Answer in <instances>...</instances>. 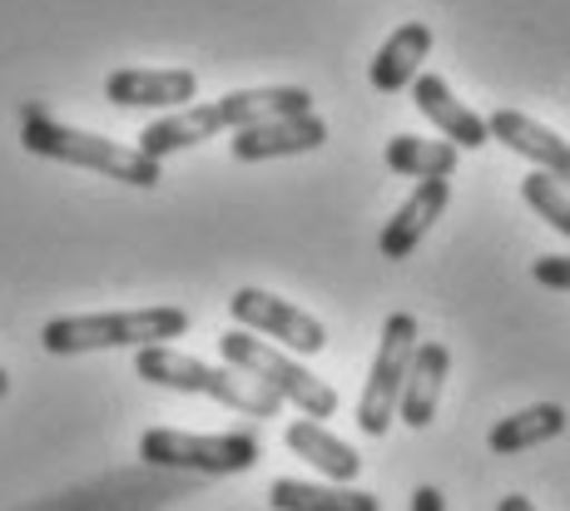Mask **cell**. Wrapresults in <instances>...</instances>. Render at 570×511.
Returning <instances> with one entry per match:
<instances>
[{"label":"cell","instance_id":"obj_20","mask_svg":"<svg viewBox=\"0 0 570 511\" xmlns=\"http://www.w3.org/2000/svg\"><path fill=\"white\" fill-rule=\"evenodd\" d=\"M521 199L531 204V209L541 214V219L551 224L556 234H566V238H570V194L551 179V174H541V169L525 174V179H521Z\"/></svg>","mask_w":570,"mask_h":511},{"label":"cell","instance_id":"obj_23","mask_svg":"<svg viewBox=\"0 0 570 511\" xmlns=\"http://www.w3.org/2000/svg\"><path fill=\"white\" fill-rule=\"evenodd\" d=\"M497 511H535V507H531V497H501Z\"/></svg>","mask_w":570,"mask_h":511},{"label":"cell","instance_id":"obj_9","mask_svg":"<svg viewBox=\"0 0 570 511\" xmlns=\"http://www.w3.org/2000/svg\"><path fill=\"white\" fill-rule=\"evenodd\" d=\"M327 145V125L308 115H278V119H258V125L234 129V159L238 165H263V159H288V155H313Z\"/></svg>","mask_w":570,"mask_h":511},{"label":"cell","instance_id":"obj_5","mask_svg":"<svg viewBox=\"0 0 570 511\" xmlns=\"http://www.w3.org/2000/svg\"><path fill=\"white\" fill-rule=\"evenodd\" d=\"M218 353H224V363L234 367V373L263 383L278 402H293L303 417L317 422V417H333L337 412V393L323 383V377L308 373L303 363H293V357L278 353V347H268L263 338H254L248 328L224 333V338H218Z\"/></svg>","mask_w":570,"mask_h":511},{"label":"cell","instance_id":"obj_11","mask_svg":"<svg viewBox=\"0 0 570 511\" xmlns=\"http://www.w3.org/2000/svg\"><path fill=\"white\" fill-rule=\"evenodd\" d=\"M487 129H491V139H501L507 149L525 155L541 174H551L556 184L570 189V139H561L546 125H535V119L521 115V110H497L487 119Z\"/></svg>","mask_w":570,"mask_h":511},{"label":"cell","instance_id":"obj_14","mask_svg":"<svg viewBox=\"0 0 570 511\" xmlns=\"http://www.w3.org/2000/svg\"><path fill=\"white\" fill-rule=\"evenodd\" d=\"M446 373H452V347L446 343H416L412 367H407V377H402V397H397V417L407 422V428L422 432L426 422L436 417Z\"/></svg>","mask_w":570,"mask_h":511},{"label":"cell","instance_id":"obj_16","mask_svg":"<svg viewBox=\"0 0 570 511\" xmlns=\"http://www.w3.org/2000/svg\"><path fill=\"white\" fill-rule=\"evenodd\" d=\"M566 432V407L561 402H535V407H521L511 417H501L497 428L487 432V448L497 456H517V452H531L541 442L561 438Z\"/></svg>","mask_w":570,"mask_h":511},{"label":"cell","instance_id":"obj_3","mask_svg":"<svg viewBox=\"0 0 570 511\" xmlns=\"http://www.w3.org/2000/svg\"><path fill=\"white\" fill-rule=\"evenodd\" d=\"M135 373L155 387H174V393H199V397H214L224 407L244 412V417H278L283 402L268 393L254 377L234 373V367H208L199 357L179 353L169 343H155V347H139L135 353Z\"/></svg>","mask_w":570,"mask_h":511},{"label":"cell","instance_id":"obj_12","mask_svg":"<svg viewBox=\"0 0 570 511\" xmlns=\"http://www.w3.org/2000/svg\"><path fill=\"white\" fill-rule=\"evenodd\" d=\"M412 105H416V110H422L426 119H432L436 129H442L446 145H456V149H481V145H491L487 119H481L476 110H466V105L456 100L452 85H446L442 75H416V80H412Z\"/></svg>","mask_w":570,"mask_h":511},{"label":"cell","instance_id":"obj_21","mask_svg":"<svg viewBox=\"0 0 570 511\" xmlns=\"http://www.w3.org/2000/svg\"><path fill=\"white\" fill-rule=\"evenodd\" d=\"M531 278L541 288H556V293H570V258L566 254H541L531 264Z\"/></svg>","mask_w":570,"mask_h":511},{"label":"cell","instance_id":"obj_18","mask_svg":"<svg viewBox=\"0 0 570 511\" xmlns=\"http://www.w3.org/2000/svg\"><path fill=\"white\" fill-rule=\"evenodd\" d=\"M268 507L273 511H382V502L372 492H357V487H323V482H293V476H278L268 487Z\"/></svg>","mask_w":570,"mask_h":511},{"label":"cell","instance_id":"obj_6","mask_svg":"<svg viewBox=\"0 0 570 511\" xmlns=\"http://www.w3.org/2000/svg\"><path fill=\"white\" fill-rule=\"evenodd\" d=\"M139 456L149 466H184V472L234 476L258 466L263 442L254 432H179V428H149L139 438Z\"/></svg>","mask_w":570,"mask_h":511},{"label":"cell","instance_id":"obj_10","mask_svg":"<svg viewBox=\"0 0 570 511\" xmlns=\"http://www.w3.org/2000/svg\"><path fill=\"white\" fill-rule=\"evenodd\" d=\"M199 95L194 70H115L105 80V100L119 110H184Z\"/></svg>","mask_w":570,"mask_h":511},{"label":"cell","instance_id":"obj_8","mask_svg":"<svg viewBox=\"0 0 570 511\" xmlns=\"http://www.w3.org/2000/svg\"><path fill=\"white\" fill-rule=\"evenodd\" d=\"M228 313H234L238 328L263 333V338H278L288 353L313 357L327 347V328L313 318V313L293 308L288 298H273V293H263V288H238L234 298H228Z\"/></svg>","mask_w":570,"mask_h":511},{"label":"cell","instance_id":"obj_17","mask_svg":"<svg viewBox=\"0 0 570 511\" xmlns=\"http://www.w3.org/2000/svg\"><path fill=\"white\" fill-rule=\"evenodd\" d=\"M283 442H288L303 462H313L327 482H353V476L363 472V456L347 448L343 438H333V432H327L323 422H313V417L288 422V438H283Z\"/></svg>","mask_w":570,"mask_h":511},{"label":"cell","instance_id":"obj_24","mask_svg":"<svg viewBox=\"0 0 570 511\" xmlns=\"http://www.w3.org/2000/svg\"><path fill=\"white\" fill-rule=\"evenodd\" d=\"M10 393V377H6V367H0V397H6Z\"/></svg>","mask_w":570,"mask_h":511},{"label":"cell","instance_id":"obj_4","mask_svg":"<svg viewBox=\"0 0 570 511\" xmlns=\"http://www.w3.org/2000/svg\"><path fill=\"white\" fill-rule=\"evenodd\" d=\"M189 333L184 308H129V313H80V318H50L40 343L55 357L100 353V347H155Z\"/></svg>","mask_w":570,"mask_h":511},{"label":"cell","instance_id":"obj_13","mask_svg":"<svg viewBox=\"0 0 570 511\" xmlns=\"http://www.w3.org/2000/svg\"><path fill=\"white\" fill-rule=\"evenodd\" d=\"M446 204H452V184L446 179H416L412 199L382 224V238H377L382 258H412V248L422 244L426 228L446 214Z\"/></svg>","mask_w":570,"mask_h":511},{"label":"cell","instance_id":"obj_15","mask_svg":"<svg viewBox=\"0 0 570 511\" xmlns=\"http://www.w3.org/2000/svg\"><path fill=\"white\" fill-rule=\"evenodd\" d=\"M426 50H432V26H422V20L397 26L387 40H382L377 56H372V85H377L382 95L407 90L416 75H422Z\"/></svg>","mask_w":570,"mask_h":511},{"label":"cell","instance_id":"obj_19","mask_svg":"<svg viewBox=\"0 0 570 511\" xmlns=\"http://www.w3.org/2000/svg\"><path fill=\"white\" fill-rule=\"evenodd\" d=\"M462 149L446 139H416V135H392L387 139V169L402 179H452Z\"/></svg>","mask_w":570,"mask_h":511},{"label":"cell","instance_id":"obj_22","mask_svg":"<svg viewBox=\"0 0 570 511\" xmlns=\"http://www.w3.org/2000/svg\"><path fill=\"white\" fill-rule=\"evenodd\" d=\"M412 511H446V497L436 487H416L412 492Z\"/></svg>","mask_w":570,"mask_h":511},{"label":"cell","instance_id":"obj_2","mask_svg":"<svg viewBox=\"0 0 570 511\" xmlns=\"http://www.w3.org/2000/svg\"><path fill=\"white\" fill-rule=\"evenodd\" d=\"M20 145L40 159L105 174V179L135 184V189H155V184L164 179L159 159L139 155L135 145H115V139H105V135H90V129L60 125L46 105H26V110H20Z\"/></svg>","mask_w":570,"mask_h":511},{"label":"cell","instance_id":"obj_1","mask_svg":"<svg viewBox=\"0 0 570 511\" xmlns=\"http://www.w3.org/2000/svg\"><path fill=\"white\" fill-rule=\"evenodd\" d=\"M313 110V95L303 85H268V90H234L214 105H184V110L155 119V125L139 135V155L149 159H169L189 145H204L208 135L218 129H244L258 125V119H278V115H308Z\"/></svg>","mask_w":570,"mask_h":511},{"label":"cell","instance_id":"obj_7","mask_svg":"<svg viewBox=\"0 0 570 511\" xmlns=\"http://www.w3.org/2000/svg\"><path fill=\"white\" fill-rule=\"evenodd\" d=\"M422 343V328H416L412 313H392L382 323V343H377V357H372V373H367V387H363V402H357V428L367 438H382L397 417V397H402V377L412 367V353Z\"/></svg>","mask_w":570,"mask_h":511}]
</instances>
